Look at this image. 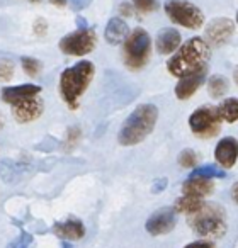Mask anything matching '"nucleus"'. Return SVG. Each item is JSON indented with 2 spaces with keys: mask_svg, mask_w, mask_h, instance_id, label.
<instances>
[{
  "mask_svg": "<svg viewBox=\"0 0 238 248\" xmlns=\"http://www.w3.org/2000/svg\"><path fill=\"white\" fill-rule=\"evenodd\" d=\"M211 58V46L204 41V38H190L167 62V70L170 75L177 78H184L187 75L201 72L207 68V62Z\"/></svg>",
  "mask_w": 238,
  "mask_h": 248,
  "instance_id": "nucleus-1",
  "label": "nucleus"
},
{
  "mask_svg": "<svg viewBox=\"0 0 238 248\" xmlns=\"http://www.w3.org/2000/svg\"><path fill=\"white\" fill-rule=\"evenodd\" d=\"M159 119V109L153 104H142L138 106L123 123L117 141L123 146H135L145 141L155 129Z\"/></svg>",
  "mask_w": 238,
  "mask_h": 248,
  "instance_id": "nucleus-2",
  "label": "nucleus"
},
{
  "mask_svg": "<svg viewBox=\"0 0 238 248\" xmlns=\"http://www.w3.org/2000/svg\"><path fill=\"white\" fill-rule=\"evenodd\" d=\"M94 75H95V66L92 62H79L77 65L63 70L60 75V93L62 99L66 102L70 109L79 107L80 97L85 93L89 85L92 83Z\"/></svg>",
  "mask_w": 238,
  "mask_h": 248,
  "instance_id": "nucleus-3",
  "label": "nucleus"
},
{
  "mask_svg": "<svg viewBox=\"0 0 238 248\" xmlns=\"http://www.w3.org/2000/svg\"><path fill=\"white\" fill-rule=\"evenodd\" d=\"M189 226L199 236L220 238L226 233V214L220 204L209 202L189 216Z\"/></svg>",
  "mask_w": 238,
  "mask_h": 248,
  "instance_id": "nucleus-4",
  "label": "nucleus"
},
{
  "mask_svg": "<svg viewBox=\"0 0 238 248\" xmlns=\"http://www.w3.org/2000/svg\"><path fill=\"white\" fill-rule=\"evenodd\" d=\"M125 63L129 70H142L152 53V39L145 29L138 28L125 41Z\"/></svg>",
  "mask_w": 238,
  "mask_h": 248,
  "instance_id": "nucleus-5",
  "label": "nucleus"
},
{
  "mask_svg": "<svg viewBox=\"0 0 238 248\" xmlns=\"http://www.w3.org/2000/svg\"><path fill=\"white\" fill-rule=\"evenodd\" d=\"M163 9L167 17L177 26H182L190 31H196L204 26L203 11L189 0H167Z\"/></svg>",
  "mask_w": 238,
  "mask_h": 248,
  "instance_id": "nucleus-6",
  "label": "nucleus"
},
{
  "mask_svg": "<svg viewBox=\"0 0 238 248\" xmlns=\"http://www.w3.org/2000/svg\"><path fill=\"white\" fill-rule=\"evenodd\" d=\"M221 117L214 106L197 107L189 116V128L197 138L209 140L221 131Z\"/></svg>",
  "mask_w": 238,
  "mask_h": 248,
  "instance_id": "nucleus-7",
  "label": "nucleus"
},
{
  "mask_svg": "<svg viewBox=\"0 0 238 248\" xmlns=\"http://www.w3.org/2000/svg\"><path fill=\"white\" fill-rule=\"evenodd\" d=\"M97 45V34L94 29L83 28L70 32L65 38L60 39V49L68 56H85L94 51Z\"/></svg>",
  "mask_w": 238,
  "mask_h": 248,
  "instance_id": "nucleus-8",
  "label": "nucleus"
},
{
  "mask_svg": "<svg viewBox=\"0 0 238 248\" xmlns=\"http://www.w3.org/2000/svg\"><path fill=\"white\" fill-rule=\"evenodd\" d=\"M175 223H177L175 209L174 207H162V209L155 211L148 217L145 228L152 236H160V234L170 233L175 228Z\"/></svg>",
  "mask_w": 238,
  "mask_h": 248,
  "instance_id": "nucleus-9",
  "label": "nucleus"
},
{
  "mask_svg": "<svg viewBox=\"0 0 238 248\" xmlns=\"http://www.w3.org/2000/svg\"><path fill=\"white\" fill-rule=\"evenodd\" d=\"M235 24L231 19L226 17H218L213 19L209 24L206 26V34H204V41L209 46H223L228 39L233 36Z\"/></svg>",
  "mask_w": 238,
  "mask_h": 248,
  "instance_id": "nucleus-10",
  "label": "nucleus"
},
{
  "mask_svg": "<svg viewBox=\"0 0 238 248\" xmlns=\"http://www.w3.org/2000/svg\"><path fill=\"white\" fill-rule=\"evenodd\" d=\"M43 110H45V102H43L41 97L36 95L14 104L12 106V116L19 124H29L32 121L39 119Z\"/></svg>",
  "mask_w": 238,
  "mask_h": 248,
  "instance_id": "nucleus-11",
  "label": "nucleus"
},
{
  "mask_svg": "<svg viewBox=\"0 0 238 248\" xmlns=\"http://www.w3.org/2000/svg\"><path fill=\"white\" fill-rule=\"evenodd\" d=\"M214 160L223 169L235 167V163L238 160V140L231 138V136L221 138L218 141L216 148H214Z\"/></svg>",
  "mask_w": 238,
  "mask_h": 248,
  "instance_id": "nucleus-12",
  "label": "nucleus"
},
{
  "mask_svg": "<svg viewBox=\"0 0 238 248\" xmlns=\"http://www.w3.org/2000/svg\"><path fill=\"white\" fill-rule=\"evenodd\" d=\"M207 68L201 70V72L194 73V75H187L184 78H179L175 85V97L179 100H187L201 89V85L204 83V78H206Z\"/></svg>",
  "mask_w": 238,
  "mask_h": 248,
  "instance_id": "nucleus-13",
  "label": "nucleus"
},
{
  "mask_svg": "<svg viewBox=\"0 0 238 248\" xmlns=\"http://www.w3.org/2000/svg\"><path fill=\"white\" fill-rule=\"evenodd\" d=\"M41 87L36 85V83H24V85H14V87H5L2 90V100L5 104H14L21 102V100L31 99V97H36L41 93Z\"/></svg>",
  "mask_w": 238,
  "mask_h": 248,
  "instance_id": "nucleus-14",
  "label": "nucleus"
},
{
  "mask_svg": "<svg viewBox=\"0 0 238 248\" xmlns=\"http://www.w3.org/2000/svg\"><path fill=\"white\" fill-rule=\"evenodd\" d=\"M182 46V36L177 29L165 28L157 34V51L160 55H174Z\"/></svg>",
  "mask_w": 238,
  "mask_h": 248,
  "instance_id": "nucleus-15",
  "label": "nucleus"
},
{
  "mask_svg": "<svg viewBox=\"0 0 238 248\" xmlns=\"http://www.w3.org/2000/svg\"><path fill=\"white\" fill-rule=\"evenodd\" d=\"M53 233L65 241L82 240L85 236V226L80 219H66L62 223H56L53 226Z\"/></svg>",
  "mask_w": 238,
  "mask_h": 248,
  "instance_id": "nucleus-16",
  "label": "nucleus"
},
{
  "mask_svg": "<svg viewBox=\"0 0 238 248\" xmlns=\"http://www.w3.org/2000/svg\"><path fill=\"white\" fill-rule=\"evenodd\" d=\"M214 190V182L209 179H203V177H189L186 182L182 184V194L189 197H203L213 194Z\"/></svg>",
  "mask_w": 238,
  "mask_h": 248,
  "instance_id": "nucleus-17",
  "label": "nucleus"
},
{
  "mask_svg": "<svg viewBox=\"0 0 238 248\" xmlns=\"http://www.w3.org/2000/svg\"><path fill=\"white\" fill-rule=\"evenodd\" d=\"M129 36V29L128 24L123 21L121 17H112L109 19L106 26V31H104V38L109 45L116 46V45H121V43L126 41V38Z\"/></svg>",
  "mask_w": 238,
  "mask_h": 248,
  "instance_id": "nucleus-18",
  "label": "nucleus"
},
{
  "mask_svg": "<svg viewBox=\"0 0 238 248\" xmlns=\"http://www.w3.org/2000/svg\"><path fill=\"white\" fill-rule=\"evenodd\" d=\"M218 114H220L221 121L228 124H233L238 121V99L237 97H228V99L221 100V104L216 107Z\"/></svg>",
  "mask_w": 238,
  "mask_h": 248,
  "instance_id": "nucleus-19",
  "label": "nucleus"
},
{
  "mask_svg": "<svg viewBox=\"0 0 238 248\" xmlns=\"http://www.w3.org/2000/svg\"><path fill=\"white\" fill-rule=\"evenodd\" d=\"M203 206H204L203 199L182 196L180 199H177L175 207H174V209H175V213H184V214H187V216H190V214L197 213V211H199Z\"/></svg>",
  "mask_w": 238,
  "mask_h": 248,
  "instance_id": "nucleus-20",
  "label": "nucleus"
},
{
  "mask_svg": "<svg viewBox=\"0 0 238 248\" xmlns=\"http://www.w3.org/2000/svg\"><path fill=\"white\" fill-rule=\"evenodd\" d=\"M228 87H230L228 78L223 75H213L207 80V92H209V95L213 97V99L223 97L224 93L228 92Z\"/></svg>",
  "mask_w": 238,
  "mask_h": 248,
  "instance_id": "nucleus-21",
  "label": "nucleus"
},
{
  "mask_svg": "<svg viewBox=\"0 0 238 248\" xmlns=\"http://www.w3.org/2000/svg\"><path fill=\"white\" fill-rule=\"evenodd\" d=\"M190 177H203V179H223L224 177V170H221L220 167L216 165H203L197 167V169L192 170Z\"/></svg>",
  "mask_w": 238,
  "mask_h": 248,
  "instance_id": "nucleus-22",
  "label": "nucleus"
},
{
  "mask_svg": "<svg viewBox=\"0 0 238 248\" xmlns=\"http://www.w3.org/2000/svg\"><path fill=\"white\" fill-rule=\"evenodd\" d=\"M21 65H22V70L28 73L29 77H38L43 70V63L36 58H31V56H22L21 58Z\"/></svg>",
  "mask_w": 238,
  "mask_h": 248,
  "instance_id": "nucleus-23",
  "label": "nucleus"
},
{
  "mask_svg": "<svg viewBox=\"0 0 238 248\" xmlns=\"http://www.w3.org/2000/svg\"><path fill=\"white\" fill-rule=\"evenodd\" d=\"M199 163V155H197L194 150L187 148V150H182L179 155V165L184 167V169H192Z\"/></svg>",
  "mask_w": 238,
  "mask_h": 248,
  "instance_id": "nucleus-24",
  "label": "nucleus"
},
{
  "mask_svg": "<svg viewBox=\"0 0 238 248\" xmlns=\"http://www.w3.org/2000/svg\"><path fill=\"white\" fill-rule=\"evenodd\" d=\"M131 2L136 7V11L143 12V14H152L160 7L157 0H131Z\"/></svg>",
  "mask_w": 238,
  "mask_h": 248,
  "instance_id": "nucleus-25",
  "label": "nucleus"
},
{
  "mask_svg": "<svg viewBox=\"0 0 238 248\" xmlns=\"http://www.w3.org/2000/svg\"><path fill=\"white\" fill-rule=\"evenodd\" d=\"M14 77V63L11 60H0V82H9Z\"/></svg>",
  "mask_w": 238,
  "mask_h": 248,
  "instance_id": "nucleus-26",
  "label": "nucleus"
},
{
  "mask_svg": "<svg viewBox=\"0 0 238 248\" xmlns=\"http://www.w3.org/2000/svg\"><path fill=\"white\" fill-rule=\"evenodd\" d=\"M7 248H32V236L28 233H22L17 240H14Z\"/></svg>",
  "mask_w": 238,
  "mask_h": 248,
  "instance_id": "nucleus-27",
  "label": "nucleus"
},
{
  "mask_svg": "<svg viewBox=\"0 0 238 248\" xmlns=\"http://www.w3.org/2000/svg\"><path fill=\"white\" fill-rule=\"evenodd\" d=\"M66 138H68V146H70V148H73V146L77 145V141L80 140V128H75V126H73V128H70Z\"/></svg>",
  "mask_w": 238,
  "mask_h": 248,
  "instance_id": "nucleus-28",
  "label": "nucleus"
},
{
  "mask_svg": "<svg viewBox=\"0 0 238 248\" xmlns=\"http://www.w3.org/2000/svg\"><path fill=\"white\" fill-rule=\"evenodd\" d=\"M184 248H214V243L209 240H197V241H192V243L186 245Z\"/></svg>",
  "mask_w": 238,
  "mask_h": 248,
  "instance_id": "nucleus-29",
  "label": "nucleus"
},
{
  "mask_svg": "<svg viewBox=\"0 0 238 248\" xmlns=\"http://www.w3.org/2000/svg\"><path fill=\"white\" fill-rule=\"evenodd\" d=\"M92 4V0H70V5H72L73 11H83L87 9L89 5Z\"/></svg>",
  "mask_w": 238,
  "mask_h": 248,
  "instance_id": "nucleus-30",
  "label": "nucleus"
},
{
  "mask_svg": "<svg viewBox=\"0 0 238 248\" xmlns=\"http://www.w3.org/2000/svg\"><path fill=\"white\" fill-rule=\"evenodd\" d=\"M46 31H48V24H46L45 19H38V21L34 22V32L38 36H45Z\"/></svg>",
  "mask_w": 238,
  "mask_h": 248,
  "instance_id": "nucleus-31",
  "label": "nucleus"
},
{
  "mask_svg": "<svg viewBox=\"0 0 238 248\" xmlns=\"http://www.w3.org/2000/svg\"><path fill=\"white\" fill-rule=\"evenodd\" d=\"M165 187H167V179H159V180H155V182H153L152 192L153 194H159V192H162Z\"/></svg>",
  "mask_w": 238,
  "mask_h": 248,
  "instance_id": "nucleus-32",
  "label": "nucleus"
},
{
  "mask_svg": "<svg viewBox=\"0 0 238 248\" xmlns=\"http://www.w3.org/2000/svg\"><path fill=\"white\" fill-rule=\"evenodd\" d=\"M119 12H121L123 16H131L133 7L128 4V2H125V4H121V5H119Z\"/></svg>",
  "mask_w": 238,
  "mask_h": 248,
  "instance_id": "nucleus-33",
  "label": "nucleus"
},
{
  "mask_svg": "<svg viewBox=\"0 0 238 248\" xmlns=\"http://www.w3.org/2000/svg\"><path fill=\"white\" fill-rule=\"evenodd\" d=\"M231 199H233V202L238 206V182H235L233 187H231Z\"/></svg>",
  "mask_w": 238,
  "mask_h": 248,
  "instance_id": "nucleus-34",
  "label": "nucleus"
},
{
  "mask_svg": "<svg viewBox=\"0 0 238 248\" xmlns=\"http://www.w3.org/2000/svg\"><path fill=\"white\" fill-rule=\"evenodd\" d=\"M49 2H51L53 5H56V7H65L68 0H49Z\"/></svg>",
  "mask_w": 238,
  "mask_h": 248,
  "instance_id": "nucleus-35",
  "label": "nucleus"
},
{
  "mask_svg": "<svg viewBox=\"0 0 238 248\" xmlns=\"http://www.w3.org/2000/svg\"><path fill=\"white\" fill-rule=\"evenodd\" d=\"M233 80H235V83L238 85V66L235 68V72H233Z\"/></svg>",
  "mask_w": 238,
  "mask_h": 248,
  "instance_id": "nucleus-36",
  "label": "nucleus"
},
{
  "mask_svg": "<svg viewBox=\"0 0 238 248\" xmlns=\"http://www.w3.org/2000/svg\"><path fill=\"white\" fill-rule=\"evenodd\" d=\"M4 128V117H2V114H0V129Z\"/></svg>",
  "mask_w": 238,
  "mask_h": 248,
  "instance_id": "nucleus-37",
  "label": "nucleus"
},
{
  "mask_svg": "<svg viewBox=\"0 0 238 248\" xmlns=\"http://www.w3.org/2000/svg\"><path fill=\"white\" fill-rule=\"evenodd\" d=\"M63 248H72V245H70V243H65V245H63Z\"/></svg>",
  "mask_w": 238,
  "mask_h": 248,
  "instance_id": "nucleus-38",
  "label": "nucleus"
},
{
  "mask_svg": "<svg viewBox=\"0 0 238 248\" xmlns=\"http://www.w3.org/2000/svg\"><path fill=\"white\" fill-rule=\"evenodd\" d=\"M29 2H39V0H29Z\"/></svg>",
  "mask_w": 238,
  "mask_h": 248,
  "instance_id": "nucleus-39",
  "label": "nucleus"
},
{
  "mask_svg": "<svg viewBox=\"0 0 238 248\" xmlns=\"http://www.w3.org/2000/svg\"><path fill=\"white\" fill-rule=\"evenodd\" d=\"M237 24H238V14H237Z\"/></svg>",
  "mask_w": 238,
  "mask_h": 248,
  "instance_id": "nucleus-40",
  "label": "nucleus"
}]
</instances>
